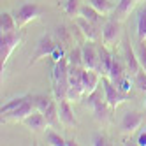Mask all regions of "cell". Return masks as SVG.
I'll return each mask as SVG.
<instances>
[{
	"label": "cell",
	"mask_w": 146,
	"mask_h": 146,
	"mask_svg": "<svg viewBox=\"0 0 146 146\" xmlns=\"http://www.w3.org/2000/svg\"><path fill=\"white\" fill-rule=\"evenodd\" d=\"M21 40H23V32L19 28L9 34H2V37H0V65H2V72H4V67L7 65L9 58H11L13 51L19 46Z\"/></svg>",
	"instance_id": "6da1fadb"
},
{
	"label": "cell",
	"mask_w": 146,
	"mask_h": 146,
	"mask_svg": "<svg viewBox=\"0 0 146 146\" xmlns=\"http://www.w3.org/2000/svg\"><path fill=\"white\" fill-rule=\"evenodd\" d=\"M35 108L40 111L46 116L49 127H58V121H60V116H58V100L55 102V99H51L48 95H35Z\"/></svg>",
	"instance_id": "7a4b0ae2"
},
{
	"label": "cell",
	"mask_w": 146,
	"mask_h": 146,
	"mask_svg": "<svg viewBox=\"0 0 146 146\" xmlns=\"http://www.w3.org/2000/svg\"><path fill=\"white\" fill-rule=\"evenodd\" d=\"M102 90H104V100L109 104L111 109H116L121 102H125L129 99V93L121 92L108 76L102 78Z\"/></svg>",
	"instance_id": "3957f363"
},
{
	"label": "cell",
	"mask_w": 146,
	"mask_h": 146,
	"mask_svg": "<svg viewBox=\"0 0 146 146\" xmlns=\"http://www.w3.org/2000/svg\"><path fill=\"white\" fill-rule=\"evenodd\" d=\"M44 9L40 7L39 4L35 2H25L21 4L16 11H14V18H16V21H18V27H25L28 23H32L34 19H37L40 14H42Z\"/></svg>",
	"instance_id": "277c9868"
},
{
	"label": "cell",
	"mask_w": 146,
	"mask_h": 146,
	"mask_svg": "<svg viewBox=\"0 0 146 146\" xmlns=\"http://www.w3.org/2000/svg\"><path fill=\"white\" fill-rule=\"evenodd\" d=\"M102 40L108 48L118 46L120 42V35H121V21L116 18H109L104 21L102 25Z\"/></svg>",
	"instance_id": "5b68a950"
},
{
	"label": "cell",
	"mask_w": 146,
	"mask_h": 146,
	"mask_svg": "<svg viewBox=\"0 0 146 146\" xmlns=\"http://www.w3.org/2000/svg\"><path fill=\"white\" fill-rule=\"evenodd\" d=\"M58 44L53 40V37L51 35H42L39 40H37V44H35V51H34V55L32 58H30V64L28 65H35L39 60H42L46 56H51V53L55 51Z\"/></svg>",
	"instance_id": "8992f818"
},
{
	"label": "cell",
	"mask_w": 146,
	"mask_h": 146,
	"mask_svg": "<svg viewBox=\"0 0 146 146\" xmlns=\"http://www.w3.org/2000/svg\"><path fill=\"white\" fill-rule=\"evenodd\" d=\"M83 48V65L85 69L99 70V48L95 46V40H86Z\"/></svg>",
	"instance_id": "52a82bcc"
},
{
	"label": "cell",
	"mask_w": 146,
	"mask_h": 146,
	"mask_svg": "<svg viewBox=\"0 0 146 146\" xmlns=\"http://www.w3.org/2000/svg\"><path fill=\"white\" fill-rule=\"evenodd\" d=\"M123 60H125V65H127V72L130 76L137 74V72L141 70V64H139L137 53L132 49L129 39H125V42H123Z\"/></svg>",
	"instance_id": "ba28073f"
},
{
	"label": "cell",
	"mask_w": 146,
	"mask_h": 146,
	"mask_svg": "<svg viewBox=\"0 0 146 146\" xmlns=\"http://www.w3.org/2000/svg\"><path fill=\"white\" fill-rule=\"evenodd\" d=\"M34 106H35V99L30 95L19 108H16L14 111L7 113V114H4V118L5 120H14V121H25V118L34 113Z\"/></svg>",
	"instance_id": "9c48e42d"
},
{
	"label": "cell",
	"mask_w": 146,
	"mask_h": 146,
	"mask_svg": "<svg viewBox=\"0 0 146 146\" xmlns=\"http://www.w3.org/2000/svg\"><path fill=\"white\" fill-rule=\"evenodd\" d=\"M141 125H143V114H141L139 111H129V113L121 118L120 129H121L123 134H132V132L137 130Z\"/></svg>",
	"instance_id": "30bf717a"
},
{
	"label": "cell",
	"mask_w": 146,
	"mask_h": 146,
	"mask_svg": "<svg viewBox=\"0 0 146 146\" xmlns=\"http://www.w3.org/2000/svg\"><path fill=\"white\" fill-rule=\"evenodd\" d=\"M76 25L81 30V34L86 37V40H99V37L102 35V30H99L100 27H97L95 23L88 21V19L83 18V16H78L76 18Z\"/></svg>",
	"instance_id": "8fae6325"
},
{
	"label": "cell",
	"mask_w": 146,
	"mask_h": 146,
	"mask_svg": "<svg viewBox=\"0 0 146 146\" xmlns=\"http://www.w3.org/2000/svg\"><path fill=\"white\" fill-rule=\"evenodd\" d=\"M102 81L100 72L93 70V69H83V90H85V95L95 92L99 88V83Z\"/></svg>",
	"instance_id": "7c38bea8"
},
{
	"label": "cell",
	"mask_w": 146,
	"mask_h": 146,
	"mask_svg": "<svg viewBox=\"0 0 146 146\" xmlns=\"http://www.w3.org/2000/svg\"><path fill=\"white\" fill-rule=\"evenodd\" d=\"M58 116H60V123H64L65 127H78V120L70 108V100L65 99L58 102Z\"/></svg>",
	"instance_id": "4fadbf2b"
},
{
	"label": "cell",
	"mask_w": 146,
	"mask_h": 146,
	"mask_svg": "<svg viewBox=\"0 0 146 146\" xmlns=\"http://www.w3.org/2000/svg\"><path fill=\"white\" fill-rule=\"evenodd\" d=\"M113 53L108 49V46H99V72L100 76H108L111 70V64H113Z\"/></svg>",
	"instance_id": "5bb4252c"
},
{
	"label": "cell",
	"mask_w": 146,
	"mask_h": 146,
	"mask_svg": "<svg viewBox=\"0 0 146 146\" xmlns=\"http://www.w3.org/2000/svg\"><path fill=\"white\" fill-rule=\"evenodd\" d=\"M125 70H127V65H125V60H121L120 56H116L114 55L113 56V64H111V70H109V74H108V78L116 85V83L120 81V79H123L125 76Z\"/></svg>",
	"instance_id": "9a60e30c"
},
{
	"label": "cell",
	"mask_w": 146,
	"mask_h": 146,
	"mask_svg": "<svg viewBox=\"0 0 146 146\" xmlns=\"http://www.w3.org/2000/svg\"><path fill=\"white\" fill-rule=\"evenodd\" d=\"M135 4H137V0H120L118 5L114 7V11H113V18L120 19V21L127 19L130 16V13L135 9Z\"/></svg>",
	"instance_id": "2e32d148"
},
{
	"label": "cell",
	"mask_w": 146,
	"mask_h": 146,
	"mask_svg": "<svg viewBox=\"0 0 146 146\" xmlns=\"http://www.w3.org/2000/svg\"><path fill=\"white\" fill-rule=\"evenodd\" d=\"M25 125H27L28 129H32V130H44L49 123H48L44 114L37 109V111H34L32 114H30V116L25 118Z\"/></svg>",
	"instance_id": "e0dca14e"
},
{
	"label": "cell",
	"mask_w": 146,
	"mask_h": 146,
	"mask_svg": "<svg viewBox=\"0 0 146 146\" xmlns=\"http://www.w3.org/2000/svg\"><path fill=\"white\" fill-rule=\"evenodd\" d=\"M79 16H83V18H86L88 21H92V23H95L97 27H100L102 28V25H104V14H100L97 9H93L90 4L88 5H81V14Z\"/></svg>",
	"instance_id": "ac0fdd59"
},
{
	"label": "cell",
	"mask_w": 146,
	"mask_h": 146,
	"mask_svg": "<svg viewBox=\"0 0 146 146\" xmlns=\"http://www.w3.org/2000/svg\"><path fill=\"white\" fill-rule=\"evenodd\" d=\"M18 21L14 14L11 13H2L0 14V32L2 34H9V32H14V30H18Z\"/></svg>",
	"instance_id": "d6986e66"
},
{
	"label": "cell",
	"mask_w": 146,
	"mask_h": 146,
	"mask_svg": "<svg viewBox=\"0 0 146 146\" xmlns=\"http://www.w3.org/2000/svg\"><path fill=\"white\" fill-rule=\"evenodd\" d=\"M62 9L65 11V14L72 19H76L79 14H81V4L79 0H65V2H62Z\"/></svg>",
	"instance_id": "ffe728a7"
},
{
	"label": "cell",
	"mask_w": 146,
	"mask_h": 146,
	"mask_svg": "<svg viewBox=\"0 0 146 146\" xmlns=\"http://www.w3.org/2000/svg\"><path fill=\"white\" fill-rule=\"evenodd\" d=\"M109 104L106 100H102L100 104H97L95 108H93V116H95V120L99 123H104V121H108L109 120Z\"/></svg>",
	"instance_id": "44dd1931"
},
{
	"label": "cell",
	"mask_w": 146,
	"mask_h": 146,
	"mask_svg": "<svg viewBox=\"0 0 146 146\" xmlns=\"http://www.w3.org/2000/svg\"><path fill=\"white\" fill-rule=\"evenodd\" d=\"M28 97H30V95H19V97H14V99H11V100H7L4 106H2V114H7V113L14 111L16 108L21 106V104H23Z\"/></svg>",
	"instance_id": "7402d4cb"
},
{
	"label": "cell",
	"mask_w": 146,
	"mask_h": 146,
	"mask_svg": "<svg viewBox=\"0 0 146 146\" xmlns=\"http://www.w3.org/2000/svg\"><path fill=\"white\" fill-rule=\"evenodd\" d=\"M137 39L146 40V5L139 11L137 16Z\"/></svg>",
	"instance_id": "603a6c76"
},
{
	"label": "cell",
	"mask_w": 146,
	"mask_h": 146,
	"mask_svg": "<svg viewBox=\"0 0 146 146\" xmlns=\"http://www.w3.org/2000/svg\"><path fill=\"white\" fill-rule=\"evenodd\" d=\"M46 143L51 146H67V139H64L55 130H46Z\"/></svg>",
	"instance_id": "cb8c5ba5"
},
{
	"label": "cell",
	"mask_w": 146,
	"mask_h": 146,
	"mask_svg": "<svg viewBox=\"0 0 146 146\" xmlns=\"http://www.w3.org/2000/svg\"><path fill=\"white\" fill-rule=\"evenodd\" d=\"M88 4L93 9H97L100 14H109L113 11V5H111L109 0H88Z\"/></svg>",
	"instance_id": "d4e9b609"
},
{
	"label": "cell",
	"mask_w": 146,
	"mask_h": 146,
	"mask_svg": "<svg viewBox=\"0 0 146 146\" xmlns=\"http://www.w3.org/2000/svg\"><path fill=\"white\" fill-rule=\"evenodd\" d=\"M67 60H69V65H78V67H85L83 65V48H74L69 53V56H67Z\"/></svg>",
	"instance_id": "484cf974"
},
{
	"label": "cell",
	"mask_w": 146,
	"mask_h": 146,
	"mask_svg": "<svg viewBox=\"0 0 146 146\" xmlns=\"http://www.w3.org/2000/svg\"><path fill=\"white\" fill-rule=\"evenodd\" d=\"M85 106H88V108H95L97 104H100L102 102V93L99 92V88L95 90V92H92V93H88V95H85Z\"/></svg>",
	"instance_id": "4316f807"
},
{
	"label": "cell",
	"mask_w": 146,
	"mask_h": 146,
	"mask_svg": "<svg viewBox=\"0 0 146 146\" xmlns=\"http://www.w3.org/2000/svg\"><path fill=\"white\" fill-rule=\"evenodd\" d=\"M135 53H137V58H139L141 69H144V70H146V40H139V42H137Z\"/></svg>",
	"instance_id": "83f0119b"
},
{
	"label": "cell",
	"mask_w": 146,
	"mask_h": 146,
	"mask_svg": "<svg viewBox=\"0 0 146 146\" xmlns=\"http://www.w3.org/2000/svg\"><path fill=\"white\" fill-rule=\"evenodd\" d=\"M134 86H137L141 92H146V70L141 69L137 74H134Z\"/></svg>",
	"instance_id": "f1b7e54d"
},
{
	"label": "cell",
	"mask_w": 146,
	"mask_h": 146,
	"mask_svg": "<svg viewBox=\"0 0 146 146\" xmlns=\"http://www.w3.org/2000/svg\"><path fill=\"white\" fill-rule=\"evenodd\" d=\"M132 83H134V81H130V79H129L127 76H125L123 79H120V81L116 83V86H118V88H120L121 92H125V93H130V88H132Z\"/></svg>",
	"instance_id": "f546056e"
},
{
	"label": "cell",
	"mask_w": 146,
	"mask_h": 146,
	"mask_svg": "<svg viewBox=\"0 0 146 146\" xmlns=\"http://www.w3.org/2000/svg\"><path fill=\"white\" fill-rule=\"evenodd\" d=\"M92 144H93V146H106V144H109V143H108V137H106V135L95 134V135L92 137Z\"/></svg>",
	"instance_id": "4dcf8cb0"
},
{
	"label": "cell",
	"mask_w": 146,
	"mask_h": 146,
	"mask_svg": "<svg viewBox=\"0 0 146 146\" xmlns=\"http://www.w3.org/2000/svg\"><path fill=\"white\" fill-rule=\"evenodd\" d=\"M51 56H53V60H55V62H58V60L64 58V49H62V46H56V48H55V51L51 53Z\"/></svg>",
	"instance_id": "1f68e13d"
},
{
	"label": "cell",
	"mask_w": 146,
	"mask_h": 146,
	"mask_svg": "<svg viewBox=\"0 0 146 146\" xmlns=\"http://www.w3.org/2000/svg\"><path fill=\"white\" fill-rule=\"evenodd\" d=\"M137 144L139 146H146V130L139 132V135H137Z\"/></svg>",
	"instance_id": "d6a6232c"
},
{
	"label": "cell",
	"mask_w": 146,
	"mask_h": 146,
	"mask_svg": "<svg viewBox=\"0 0 146 146\" xmlns=\"http://www.w3.org/2000/svg\"><path fill=\"white\" fill-rule=\"evenodd\" d=\"M144 108H146V99H144Z\"/></svg>",
	"instance_id": "836d02e7"
},
{
	"label": "cell",
	"mask_w": 146,
	"mask_h": 146,
	"mask_svg": "<svg viewBox=\"0 0 146 146\" xmlns=\"http://www.w3.org/2000/svg\"><path fill=\"white\" fill-rule=\"evenodd\" d=\"M144 2H146V0H144Z\"/></svg>",
	"instance_id": "e575fe53"
}]
</instances>
